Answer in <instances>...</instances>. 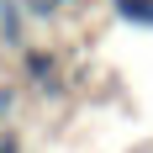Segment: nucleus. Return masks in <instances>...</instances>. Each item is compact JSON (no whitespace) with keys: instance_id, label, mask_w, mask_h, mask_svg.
Here are the masks:
<instances>
[{"instance_id":"6","label":"nucleus","mask_w":153,"mask_h":153,"mask_svg":"<svg viewBox=\"0 0 153 153\" xmlns=\"http://www.w3.org/2000/svg\"><path fill=\"white\" fill-rule=\"evenodd\" d=\"M53 11H58V16L63 11H85V0H53Z\"/></svg>"},{"instance_id":"1","label":"nucleus","mask_w":153,"mask_h":153,"mask_svg":"<svg viewBox=\"0 0 153 153\" xmlns=\"http://www.w3.org/2000/svg\"><path fill=\"white\" fill-rule=\"evenodd\" d=\"M16 58H21V85H27L37 100H63V95H69V79H63V58L53 53V48L27 42Z\"/></svg>"},{"instance_id":"2","label":"nucleus","mask_w":153,"mask_h":153,"mask_svg":"<svg viewBox=\"0 0 153 153\" xmlns=\"http://www.w3.org/2000/svg\"><path fill=\"white\" fill-rule=\"evenodd\" d=\"M27 5H21V0H0V42L11 48V53H21V48H27Z\"/></svg>"},{"instance_id":"3","label":"nucleus","mask_w":153,"mask_h":153,"mask_svg":"<svg viewBox=\"0 0 153 153\" xmlns=\"http://www.w3.org/2000/svg\"><path fill=\"white\" fill-rule=\"evenodd\" d=\"M111 11H116V21H127V27H148L153 32V0H106Z\"/></svg>"},{"instance_id":"7","label":"nucleus","mask_w":153,"mask_h":153,"mask_svg":"<svg viewBox=\"0 0 153 153\" xmlns=\"http://www.w3.org/2000/svg\"><path fill=\"white\" fill-rule=\"evenodd\" d=\"M137 153H153V148H137Z\"/></svg>"},{"instance_id":"5","label":"nucleus","mask_w":153,"mask_h":153,"mask_svg":"<svg viewBox=\"0 0 153 153\" xmlns=\"http://www.w3.org/2000/svg\"><path fill=\"white\" fill-rule=\"evenodd\" d=\"M0 153H27V143H21L16 127H0Z\"/></svg>"},{"instance_id":"4","label":"nucleus","mask_w":153,"mask_h":153,"mask_svg":"<svg viewBox=\"0 0 153 153\" xmlns=\"http://www.w3.org/2000/svg\"><path fill=\"white\" fill-rule=\"evenodd\" d=\"M16 106H21V90H16V85H0V127H11Z\"/></svg>"}]
</instances>
